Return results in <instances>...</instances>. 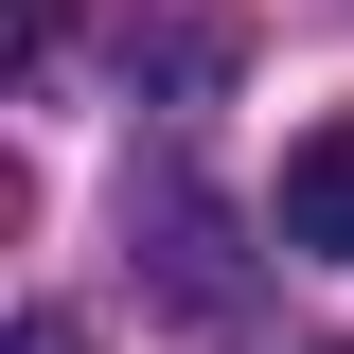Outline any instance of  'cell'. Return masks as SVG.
I'll use <instances>...</instances> for the list:
<instances>
[{"instance_id":"obj_1","label":"cell","mask_w":354,"mask_h":354,"mask_svg":"<svg viewBox=\"0 0 354 354\" xmlns=\"http://www.w3.org/2000/svg\"><path fill=\"white\" fill-rule=\"evenodd\" d=\"M283 248H301V266H354V106L283 142Z\"/></svg>"},{"instance_id":"obj_2","label":"cell","mask_w":354,"mask_h":354,"mask_svg":"<svg viewBox=\"0 0 354 354\" xmlns=\"http://www.w3.org/2000/svg\"><path fill=\"white\" fill-rule=\"evenodd\" d=\"M0 354H88V337H71V319H18V337H0Z\"/></svg>"}]
</instances>
